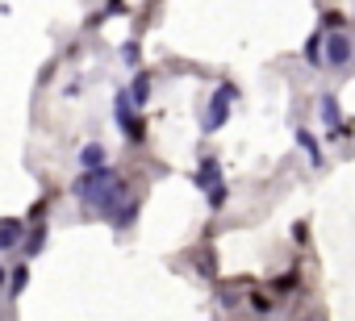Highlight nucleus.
<instances>
[{
	"instance_id": "f257e3e1",
	"label": "nucleus",
	"mask_w": 355,
	"mask_h": 321,
	"mask_svg": "<svg viewBox=\"0 0 355 321\" xmlns=\"http://www.w3.org/2000/svg\"><path fill=\"white\" fill-rule=\"evenodd\" d=\"M71 192H76V201H84L88 209H96V213H101L105 221H113V226H130L134 213H138V205H134L125 180H121L109 163L84 172V176L71 184Z\"/></svg>"
},
{
	"instance_id": "f03ea898",
	"label": "nucleus",
	"mask_w": 355,
	"mask_h": 321,
	"mask_svg": "<svg viewBox=\"0 0 355 321\" xmlns=\"http://www.w3.org/2000/svg\"><path fill=\"white\" fill-rule=\"evenodd\" d=\"M113 117H117V125H121V134H125L130 142H142V138H146V121H142V113H138V104L130 100L125 88L113 96Z\"/></svg>"
},
{
	"instance_id": "7ed1b4c3",
	"label": "nucleus",
	"mask_w": 355,
	"mask_h": 321,
	"mask_svg": "<svg viewBox=\"0 0 355 321\" xmlns=\"http://www.w3.org/2000/svg\"><path fill=\"white\" fill-rule=\"evenodd\" d=\"M197 188L205 192V201H209L214 209L226 205V180H222V167H218V158H214V154L201 158V167H197Z\"/></svg>"
},
{
	"instance_id": "20e7f679",
	"label": "nucleus",
	"mask_w": 355,
	"mask_h": 321,
	"mask_svg": "<svg viewBox=\"0 0 355 321\" xmlns=\"http://www.w3.org/2000/svg\"><path fill=\"white\" fill-rule=\"evenodd\" d=\"M234 100H239V88H234V84H222V88L214 92L209 109H205V121H201V129H205V134L222 129V125H226V117H230V104H234Z\"/></svg>"
},
{
	"instance_id": "39448f33",
	"label": "nucleus",
	"mask_w": 355,
	"mask_h": 321,
	"mask_svg": "<svg viewBox=\"0 0 355 321\" xmlns=\"http://www.w3.org/2000/svg\"><path fill=\"white\" fill-rule=\"evenodd\" d=\"M322 51H326L322 63H330V67H347L351 55H355V46H351V38L343 30H322Z\"/></svg>"
},
{
	"instance_id": "423d86ee",
	"label": "nucleus",
	"mask_w": 355,
	"mask_h": 321,
	"mask_svg": "<svg viewBox=\"0 0 355 321\" xmlns=\"http://www.w3.org/2000/svg\"><path fill=\"white\" fill-rule=\"evenodd\" d=\"M318 113H322V125H326V138H330V142L351 138V125L343 121V113H338V104H334V96H330V92L318 100Z\"/></svg>"
},
{
	"instance_id": "0eeeda50",
	"label": "nucleus",
	"mask_w": 355,
	"mask_h": 321,
	"mask_svg": "<svg viewBox=\"0 0 355 321\" xmlns=\"http://www.w3.org/2000/svg\"><path fill=\"white\" fill-rule=\"evenodd\" d=\"M21 242H26V221L0 217V250H21Z\"/></svg>"
},
{
	"instance_id": "6e6552de",
	"label": "nucleus",
	"mask_w": 355,
	"mask_h": 321,
	"mask_svg": "<svg viewBox=\"0 0 355 321\" xmlns=\"http://www.w3.org/2000/svg\"><path fill=\"white\" fill-rule=\"evenodd\" d=\"M297 146L305 150V158H309L313 167H322V146H318V138H313L305 125H297Z\"/></svg>"
},
{
	"instance_id": "1a4fd4ad",
	"label": "nucleus",
	"mask_w": 355,
	"mask_h": 321,
	"mask_svg": "<svg viewBox=\"0 0 355 321\" xmlns=\"http://www.w3.org/2000/svg\"><path fill=\"white\" fill-rule=\"evenodd\" d=\"M105 158H109V154H105V146H101V142H88V146L80 150V167H84V172L105 167Z\"/></svg>"
},
{
	"instance_id": "9d476101",
	"label": "nucleus",
	"mask_w": 355,
	"mask_h": 321,
	"mask_svg": "<svg viewBox=\"0 0 355 321\" xmlns=\"http://www.w3.org/2000/svg\"><path fill=\"white\" fill-rule=\"evenodd\" d=\"M146 96H150V75H146V71H138V80H134V88H130V100L142 109V104H146Z\"/></svg>"
},
{
	"instance_id": "9b49d317",
	"label": "nucleus",
	"mask_w": 355,
	"mask_h": 321,
	"mask_svg": "<svg viewBox=\"0 0 355 321\" xmlns=\"http://www.w3.org/2000/svg\"><path fill=\"white\" fill-rule=\"evenodd\" d=\"M305 63H309V67H322V30L309 38V46H305Z\"/></svg>"
},
{
	"instance_id": "f8f14e48",
	"label": "nucleus",
	"mask_w": 355,
	"mask_h": 321,
	"mask_svg": "<svg viewBox=\"0 0 355 321\" xmlns=\"http://www.w3.org/2000/svg\"><path fill=\"white\" fill-rule=\"evenodd\" d=\"M26 284H30V267H26V263H21V267H13V275H9V292H13V296H17V292H21V288H26Z\"/></svg>"
},
{
	"instance_id": "ddd939ff",
	"label": "nucleus",
	"mask_w": 355,
	"mask_h": 321,
	"mask_svg": "<svg viewBox=\"0 0 355 321\" xmlns=\"http://www.w3.org/2000/svg\"><path fill=\"white\" fill-rule=\"evenodd\" d=\"M121 63H125V67H138V46H134V42L121 46Z\"/></svg>"
},
{
	"instance_id": "4468645a",
	"label": "nucleus",
	"mask_w": 355,
	"mask_h": 321,
	"mask_svg": "<svg viewBox=\"0 0 355 321\" xmlns=\"http://www.w3.org/2000/svg\"><path fill=\"white\" fill-rule=\"evenodd\" d=\"M343 26H347L343 13H326V17H322V30H343Z\"/></svg>"
},
{
	"instance_id": "2eb2a0df",
	"label": "nucleus",
	"mask_w": 355,
	"mask_h": 321,
	"mask_svg": "<svg viewBox=\"0 0 355 321\" xmlns=\"http://www.w3.org/2000/svg\"><path fill=\"white\" fill-rule=\"evenodd\" d=\"M42 238H46V234L38 230V234H34V238L26 242V250H21V255H26V259H30V255H38V250H42Z\"/></svg>"
},
{
	"instance_id": "dca6fc26",
	"label": "nucleus",
	"mask_w": 355,
	"mask_h": 321,
	"mask_svg": "<svg viewBox=\"0 0 355 321\" xmlns=\"http://www.w3.org/2000/svg\"><path fill=\"white\" fill-rule=\"evenodd\" d=\"M251 304H255V313H268V309H272V296H259V292H255Z\"/></svg>"
},
{
	"instance_id": "f3484780",
	"label": "nucleus",
	"mask_w": 355,
	"mask_h": 321,
	"mask_svg": "<svg viewBox=\"0 0 355 321\" xmlns=\"http://www.w3.org/2000/svg\"><path fill=\"white\" fill-rule=\"evenodd\" d=\"M0 284H5V267H0Z\"/></svg>"
}]
</instances>
